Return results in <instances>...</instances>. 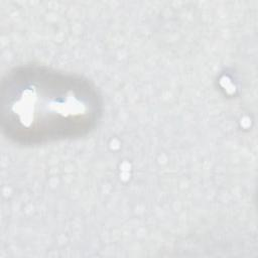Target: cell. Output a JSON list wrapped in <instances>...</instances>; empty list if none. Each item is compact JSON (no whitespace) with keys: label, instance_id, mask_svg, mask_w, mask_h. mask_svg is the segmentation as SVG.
<instances>
[{"label":"cell","instance_id":"obj_1","mask_svg":"<svg viewBox=\"0 0 258 258\" xmlns=\"http://www.w3.org/2000/svg\"><path fill=\"white\" fill-rule=\"evenodd\" d=\"M103 99L88 79L39 64L13 68L3 78L0 122L20 145L79 138L96 128Z\"/></svg>","mask_w":258,"mask_h":258}]
</instances>
